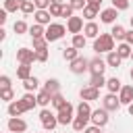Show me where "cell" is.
I'll return each instance as SVG.
<instances>
[{"label":"cell","instance_id":"cell-1","mask_svg":"<svg viewBox=\"0 0 133 133\" xmlns=\"http://www.w3.org/2000/svg\"><path fill=\"white\" fill-rule=\"evenodd\" d=\"M94 50L100 54V52H114V37L110 33H100L94 42Z\"/></svg>","mask_w":133,"mask_h":133},{"label":"cell","instance_id":"cell-2","mask_svg":"<svg viewBox=\"0 0 133 133\" xmlns=\"http://www.w3.org/2000/svg\"><path fill=\"white\" fill-rule=\"evenodd\" d=\"M64 31H66L64 25H60V23H50V25L46 27V35H44V37H46L48 42H58V39L64 35Z\"/></svg>","mask_w":133,"mask_h":133},{"label":"cell","instance_id":"cell-3","mask_svg":"<svg viewBox=\"0 0 133 133\" xmlns=\"http://www.w3.org/2000/svg\"><path fill=\"white\" fill-rule=\"evenodd\" d=\"M56 118H58V125H69V123H73V121H75V106L66 102V106H62V108L58 110Z\"/></svg>","mask_w":133,"mask_h":133},{"label":"cell","instance_id":"cell-4","mask_svg":"<svg viewBox=\"0 0 133 133\" xmlns=\"http://www.w3.org/2000/svg\"><path fill=\"white\" fill-rule=\"evenodd\" d=\"M39 121H42V125H44L46 131H52V129H56V125H58L56 114H52L48 108H44V110L39 112Z\"/></svg>","mask_w":133,"mask_h":133},{"label":"cell","instance_id":"cell-5","mask_svg":"<svg viewBox=\"0 0 133 133\" xmlns=\"http://www.w3.org/2000/svg\"><path fill=\"white\" fill-rule=\"evenodd\" d=\"M17 60H19V64H33V60H37L35 50H29V48H19V50H17Z\"/></svg>","mask_w":133,"mask_h":133},{"label":"cell","instance_id":"cell-6","mask_svg":"<svg viewBox=\"0 0 133 133\" xmlns=\"http://www.w3.org/2000/svg\"><path fill=\"white\" fill-rule=\"evenodd\" d=\"M102 108H106L108 112L118 110V108H121V98H118L116 94H106V96L102 98Z\"/></svg>","mask_w":133,"mask_h":133},{"label":"cell","instance_id":"cell-7","mask_svg":"<svg viewBox=\"0 0 133 133\" xmlns=\"http://www.w3.org/2000/svg\"><path fill=\"white\" fill-rule=\"evenodd\" d=\"M108 110L106 108H98V110H94L91 112V123L96 125V127H106L108 125Z\"/></svg>","mask_w":133,"mask_h":133},{"label":"cell","instance_id":"cell-8","mask_svg":"<svg viewBox=\"0 0 133 133\" xmlns=\"http://www.w3.org/2000/svg\"><path fill=\"white\" fill-rule=\"evenodd\" d=\"M71 73H75V75H81V73H85V71H89V60L87 58H83V56H79L77 60H73L71 62Z\"/></svg>","mask_w":133,"mask_h":133},{"label":"cell","instance_id":"cell-9","mask_svg":"<svg viewBox=\"0 0 133 133\" xmlns=\"http://www.w3.org/2000/svg\"><path fill=\"white\" fill-rule=\"evenodd\" d=\"M8 131L10 133H25L27 131V123L19 116H10L8 118Z\"/></svg>","mask_w":133,"mask_h":133},{"label":"cell","instance_id":"cell-10","mask_svg":"<svg viewBox=\"0 0 133 133\" xmlns=\"http://www.w3.org/2000/svg\"><path fill=\"white\" fill-rule=\"evenodd\" d=\"M66 29H69V33H73V35L81 33V31H83V19H81V17H71V19L66 21Z\"/></svg>","mask_w":133,"mask_h":133},{"label":"cell","instance_id":"cell-11","mask_svg":"<svg viewBox=\"0 0 133 133\" xmlns=\"http://www.w3.org/2000/svg\"><path fill=\"white\" fill-rule=\"evenodd\" d=\"M79 96H81V100H85V102H91V100H100V89H96V87L87 85V87H81Z\"/></svg>","mask_w":133,"mask_h":133},{"label":"cell","instance_id":"cell-12","mask_svg":"<svg viewBox=\"0 0 133 133\" xmlns=\"http://www.w3.org/2000/svg\"><path fill=\"white\" fill-rule=\"evenodd\" d=\"M104 69H106V62L100 56H96V58L89 60V73L91 75H104Z\"/></svg>","mask_w":133,"mask_h":133},{"label":"cell","instance_id":"cell-13","mask_svg":"<svg viewBox=\"0 0 133 133\" xmlns=\"http://www.w3.org/2000/svg\"><path fill=\"white\" fill-rule=\"evenodd\" d=\"M116 17H118V10H116L114 6L104 8V10L100 12V21H102V23H108V25H110V23H114V21H116Z\"/></svg>","mask_w":133,"mask_h":133},{"label":"cell","instance_id":"cell-14","mask_svg":"<svg viewBox=\"0 0 133 133\" xmlns=\"http://www.w3.org/2000/svg\"><path fill=\"white\" fill-rule=\"evenodd\" d=\"M23 112H27V108H25V104L21 100H15V102L8 104V114L10 116H21Z\"/></svg>","mask_w":133,"mask_h":133},{"label":"cell","instance_id":"cell-15","mask_svg":"<svg viewBox=\"0 0 133 133\" xmlns=\"http://www.w3.org/2000/svg\"><path fill=\"white\" fill-rule=\"evenodd\" d=\"M91 106H89V102H85V100H81V104L77 106V116H81V118H85V121H91Z\"/></svg>","mask_w":133,"mask_h":133},{"label":"cell","instance_id":"cell-16","mask_svg":"<svg viewBox=\"0 0 133 133\" xmlns=\"http://www.w3.org/2000/svg\"><path fill=\"white\" fill-rule=\"evenodd\" d=\"M121 104H131L133 102V85H123V89L118 91Z\"/></svg>","mask_w":133,"mask_h":133},{"label":"cell","instance_id":"cell-17","mask_svg":"<svg viewBox=\"0 0 133 133\" xmlns=\"http://www.w3.org/2000/svg\"><path fill=\"white\" fill-rule=\"evenodd\" d=\"M33 17H35V23H39V25H50V10H35L33 12Z\"/></svg>","mask_w":133,"mask_h":133},{"label":"cell","instance_id":"cell-18","mask_svg":"<svg viewBox=\"0 0 133 133\" xmlns=\"http://www.w3.org/2000/svg\"><path fill=\"white\" fill-rule=\"evenodd\" d=\"M98 33H100V27H98L94 21H89V23L83 27V35H85V37H94V39H96Z\"/></svg>","mask_w":133,"mask_h":133},{"label":"cell","instance_id":"cell-19","mask_svg":"<svg viewBox=\"0 0 133 133\" xmlns=\"http://www.w3.org/2000/svg\"><path fill=\"white\" fill-rule=\"evenodd\" d=\"M21 102L25 104V108H27V110H31V108H35V106H37V96H33V91H27V94L21 98Z\"/></svg>","mask_w":133,"mask_h":133},{"label":"cell","instance_id":"cell-20","mask_svg":"<svg viewBox=\"0 0 133 133\" xmlns=\"http://www.w3.org/2000/svg\"><path fill=\"white\" fill-rule=\"evenodd\" d=\"M131 48H133L131 44H127V42H121V44L116 46V54H118L121 58H129V56H131V52H133Z\"/></svg>","mask_w":133,"mask_h":133},{"label":"cell","instance_id":"cell-21","mask_svg":"<svg viewBox=\"0 0 133 133\" xmlns=\"http://www.w3.org/2000/svg\"><path fill=\"white\" fill-rule=\"evenodd\" d=\"M17 77L21 81H27L31 77V64H19L17 66Z\"/></svg>","mask_w":133,"mask_h":133},{"label":"cell","instance_id":"cell-22","mask_svg":"<svg viewBox=\"0 0 133 133\" xmlns=\"http://www.w3.org/2000/svg\"><path fill=\"white\" fill-rule=\"evenodd\" d=\"M44 89L48 91V94H60V83H58V79H48L46 83H44Z\"/></svg>","mask_w":133,"mask_h":133},{"label":"cell","instance_id":"cell-23","mask_svg":"<svg viewBox=\"0 0 133 133\" xmlns=\"http://www.w3.org/2000/svg\"><path fill=\"white\" fill-rule=\"evenodd\" d=\"M106 87H108V94H116V91H121V89H123V85H121V79H118V77H110V79L106 81Z\"/></svg>","mask_w":133,"mask_h":133},{"label":"cell","instance_id":"cell-24","mask_svg":"<svg viewBox=\"0 0 133 133\" xmlns=\"http://www.w3.org/2000/svg\"><path fill=\"white\" fill-rule=\"evenodd\" d=\"M62 58H64L66 62H73V60L79 58V50L73 48V46H71V48H64V50H62Z\"/></svg>","mask_w":133,"mask_h":133},{"label":"cell","instance_id":"cell-25","mask_svg":"<svg viewBox=\"0 0 133 133\" xmlns=\"http://www.w3.org/2000/svg\"><path fill=\"white\" fill-rule=\"evenodd\" d=\"M48 104H52V94H48L46 89H42V91L37 94V106H42V108H46Z\"/></svg>","mask_w":133,"mask_h":133},{"label":"cell","instance_id":"cell-26","mask_svg":"<svg viewBox=\"0 0 133 133\" xmlns=\"http://www.w3.org/2000/svg\"><path fill=\"white\" fill-rule=\"evenodd\" d=\"M110 35L114 37V39H125V35H127V29L123 27V25H112V29H110Z\"/></svg>","mask_w":133,"mask_h":133},{"label":"cell","instance_id":"cell-27","mask_svg":"<svg viewBox=\"0 0 133 133\" xmlns=\"http://www.w3.org/2000/svg\"><path fill=\"white\" fill-rule=\"evenodd\" d=\"M121 60H123V58L116 54V50H114V52H108V56H106V64H108V66H112V69L121 66Z\"/></svg>","mask_w":133,"mask_h":133},{"label":"cell","instance_id":"cell-28","mask_svg":"<svg viewBox=\"0 0 133 133\" xmlns=\"http://www.w3.org/2000/svg\"><path fill=\"white\" fill-rule=\"evenodd\" d=\"M29 33H31V37H33V39H37V37H44V35H46V29H44V25L35 23V25H31V27H29Z\"/></svg>","mask_w":133,"mask_h":133},{"label":"cell","instance_id":"cell-29","mask_svg":"<svg viewBox=\"0 0 133 133\" xmlns=\"http://www.w3.org/2000/svg\"><path fill=\"white\" fill-rule=\"evenodd\" d=\"M25 0H4V10L8 12H15V10H21V4Z\"/></svg>","mask_w":133,"mask_h":133},{"label":"cell","instance_id":"cell-30","mask_svg":"<svg viewBox=\"0 0 133 133\" xmlns=\"http://www.w3.org/2000/svg\"><path fill=\"white\" fill-rule=\"evenodd\" d=\"M85 42H87V37L83 35V33H77V35H73V48H77V50H83L85 48Z\"/></svg>","mask_w":133,"mask_h":133},{"label":"cell","instance_id":"cell-31","mask_svg":"<svg viewBox=\"0 0 133 133\" xmlns=\"http://www.w3.org/2000/svg\"><path fill=\"white\" fill-rule=\"evenodd\" d=\"M98 10H100V8H96V6H89V4H87V6L83 8V19H87V21H94V19L98 17Z\"/></svg>","mask_w":133,"mask_h":133},{"label":"cell","instance_id":"cell-32","mask_svg":"<svg viewBox=\"0 0 133 133\" xmlns=\"http://www.w3.org/2000/svg\"><path fill=\"white\" fill-rule=\"evenodd\" d=\"M106 81H108V79H104V75H91L89 85H91V87H96V89H100L102 85H106Z\"/></svg>","mask_w":133,"mask_h":133},{"label":"cell","instance_id":"cell-33","mask_svg":"<svg viewBox=\"0 0 133 133\" xmlns=\"http://www.w3.org/2000/svg\"><path fill=\"white\" fill-rule=\"evenodd\" d=\"M23 87H25L27 91H35V89L39 87V79H37V77H29L27 81H23Z\"/></svg>","mask_w":133,"mask_h":133},{"label":"cell","instance_id":"cell-34","mask_svg":"<svg viewBox=\"0 0 133 133\" xmlns=\"http://www.w3.org/2000/svg\"><path fill=\"white\" fill-rule=\"evenodd\" d=\"M87 123H89V121H85V118H81V116H75V121H73L71 125H73L75 131H85V129H87Z\"/></svg>","mask_w":133,"mask_h":133},{"label":"cell","instance_id":"cell-35","mask_svg":"<svg viewBox=\"0 0 133 133\" xmlns=\"http://www.w3.org/2000/svg\"><path fill=\"white\" fill-rule=\"evenodd\" d=\"M52 106H54L56 110H60L62 106H66V100L62 98V94H54V96H52Z\"/></svg>","mask_w":133,"mask_h":133},{"label":"cell","instance_id":"cell-36","mask_svg":"<svg viewBox=\"0 0 133 133\" xmlns=\"http://www.w3.org/2000/svg\"><path fill=\"white\" fill-rule=\"evenodd\" d=\"M37 8H35V4L31 2V0H25L23 4H21V12L23 15H31V12H35Z\"/></svg>","mask_w":133,"mask_h":133},{"label":"cell","instance_id":"cell-37","mask_svg":"<svg viewBox=\"0 0 133 133\" xmlns=\"http://www.w3.org/2000/svg\"><path fill=\"white\" fill-rule=\"evenodd\" d=\"M12 29H15V33H17V35H23V33H27V31H29V27H27V23H25V21H17V23L12 25Z\"/></svg>","mask_w":133,"mask_h":133},{"label":"cell","instance_id":"cell-38","mask_svg":"<svg viewBox=\"0 0 133 133\" xmlns=\"http://www.w3.org/2000/svg\"><path fill=\"white\" fill-rule=\"evenodd\" d=\"M12 98H15V91H12L10 87H6V89H0V100H4V102H15Z\"/></svg>","mask_w":133,"mask_h":133},{"label":"cell","instance_id":"cell-39","mask_svg":"<svg viewBox=\"0 0 133 133\" xmlns=\"http://www.w3.org/2000/svg\"><path fill=\"white\" fill-rule=\"evenodd\" d=\"M48 48V39L46 37H37V39H33V50L37 52V50H46Z\"/></svg>","mask_w":133,"mask_h":133},{"label":"cell","instance_id":"cell-40","mask_svg":"<svg viewBox=\"0 0 133 133\" xmlns=\"http://www.w3.org/2000/svg\"><path fill=\"white\" fill-rule=\"evenodd\" d=\"M69 4H71L73 10H83V8L87 6V0H71Z\"/></svg>","mask_w":133,"mask_h":133},{"label":"cell","instance_id":"cell-41","mask_svg":"<svg viewBox=\"0 0 133 133\" xmlns=\"http://www.w3.org/2000/svg\"><path fill=\"white\" fill-rule=\"evenodd\" d=\"M110 2L116 10H127L129 8V0H110Z\"/></svg>","mask_w":133,"mask_h":133},{"label":"cell","instance_id":"cell-42","mask_svg":"<svg viewBox=\"0 0 133 133\" xmlns=\"http://www.w3.org/2000/svg\"><path fill=\"white\" fill-rule=\"evenodd\" d=\"M62 6H64V4H50L48 10H50L52 17H60V15H62Z\"/></svg>","mask_w":133,"mask_h":133},{"label":"cell","instance_id":"cell-43","mask_svg":"<svg viewBox=\"0 0 133 133\" xmlns=\"http://www.w3.org/2000/svg\"><path fill=\"white\" fill-rule=\"evenodd\" d=\"M33 4H35L37 10H48L52 2H50V0H33Z\"/></svg>","mask_w":133,"mask_h":133},{"label":"cell","instance_id":"cell-44","mask_svg":"<svg viewBox=\"0 0 133 133\" xmlns=\"http://www.w3.org/2000/svg\"><path fill=\"white\" fill-rule=\"evenodd\" d=\"M60 17H64L66 21H69V19L73 17V8H71V4H66V6H62V15H60Z\"/></svg>","mask_w":133,"mask_h":133},{"label":"cell","instance_id":"cell-45","mask_svg":"<svg viewBox=\"0 0 133 133\" xmlns=\"http://www.w3.org/2000/svg\"><path fill=\"white\" fill-rule=\"evenodd\" d=\"M35 56H37V62H46L48 60V50H37Z\"/></svg>","mask_w":133,"mask_h":133},{"label":"cell","instance_id":"cell-46","mask_svg":"<svg viewBox=\"0 0 133 133\" xmlns=\"http://www.w3.org/2000/svg\"><path fill=\"white\" fill-rule=\"evenodd\" d=\"M0 87H2V89L10 87V77H8V75H2V77H0Z\"/></svg>","mask_w":133,"mask_h":133},{"label":"cell","instance_id":"cell-47","mask_svg":"<svg viewBox=\"0 0 133 133\" xmlns=\"http://www.w3.org/2000/svg\"><path fill=\"white\" fill-rule=\"evenodd\" d=\"M83 133H100V127H96V125H91V127H87Z\"/></svg>","mask_w":133,"mask_h":133},{"label":"cell","instance_id":"cell-48","mask_svg":"<svg viewBox=\"0 0 133 133\" xmlns=\"http://www.w3.org/2000/svg\"><path fill=\"white\" fill-rule=\"evenodd\" d=\"M125 42L133 46V29H131V31H127V35H125Z\"/></svg>","mask_w":133,"mask_h":133},{"label":"cell","instance_id":"cell-49","mask_svg":"<svg viewBox=\"0 0 133 133\" xmlns=\"http://www.w3.org/2000/svg\"><path fill=\"white\" fill-rule=\"evenodd\" d=\"M6 15H8V10H0V23H2V25H4V23H6V19H8Z\"/></svg>","mask_w":133,"mask_h":133},{"label":"cell","instance_id":"cell-50","mask_svg":"<svg viewBox=\"0 0 133 133\" xmlns=\"http://www.w3.org/2000/svg\"><path fill=\"white\" fill-rule=\"evenodd\" d=\"M87 4H89V6H96V8H100L102 0H87Z\"/></svg>","mask_w":133,"mask_h":133},{"label":"cell","instance_id":"cell-51","mask_svg":"<svg viewBox=\"0 0 133 133\" xmlns=\"http://www.w3.org/2000/svg\"><path fill=\"white\" fill-rule=\"evenodd\" d=\"M50 2H52V4H62L64 0H50Z\"/></svg>","mask_w":133,"mask_h":133},{"label":"cell","instance_id":"cell-52","mask_svg":"<svg viewBox=\"0 0 133 133\" xmlns=\"http://www.w3.org/2000/svg\"><path fill=\"white\" fill-rule=\"evenodd\" d=\"M129 114H131V116H133V102H131V104H129Z\"/></svg>","mask_w":133,"mask_h":133},{"label":"cell","instance_id":"cell-53","mask_svg":"<svg viewBox=\"0 0 133 133\" xmlns=\"http://www.w3.org/2000/svg\"><path fill=\"white\" fill-rule=\"evenodd\" d=\"M129 23H131V29H133V17H131V19H129Z\"/></svg>","mask_w":133,"mask_h":133},{"label":"cell","instance_id":"cell-54","mask_svg":"<svg viewBox=\"0 0 133 133\" xmlns=\"http://www.w3.org/2000/svg\"><path fill=\"white\" fill-rule=\"evenodd\" d=\"M129 77H131V79H133V69H131V73H129Z\"/></svg>","mask_w":133,"mask_h":133},{"label":"cell","instance_id":"cell-55","mask_svg":"<svg viewBox=\"0 0 133 133\" xmlns=\"http://www.w3.org/2000/svg\"><path fill=\"white\" fill-rule=\"evenodd\" d=\"M131 58H133V52H131Z\"/></svg>","mask_w":133,"mask_h":133}]
</instances>
